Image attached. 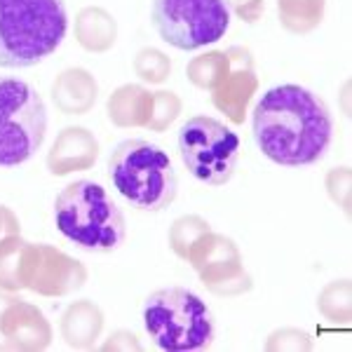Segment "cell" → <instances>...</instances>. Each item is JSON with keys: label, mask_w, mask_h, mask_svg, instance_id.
<instances>
[{"label": "cell", "mask_w": 352, "mask_h": 352, "mask_svg": "<svg viewBox=\"0 0 352 352\" xmlns=\"http://www.w3.org/2000/svg\"><path fill=\"white\" fill-rule=\"evenodd\" d=\"M87 282V268L52 244H33L26 289L38 296L64 298Z\"/></svg>", "instance_id": "30bf717a"}, {"label": "cell", "mask_w": 352, "mask_h": 352, "mask_svg": "<svg viewBox=\"0 0 352 352\" xmlns=\"http://www.w3.org/2000/svg\"><path fill=\"white\" fill-rule=\"evenodd\" d=\"M134 73L148 85H162L172 76V61L157 47H141L134 56Z\"/></svg>", "instance_id": "603a6c76"}, {"label": "cell", "mask_w": 352, "mask_h": 352, "mask_svg": "<svg viewBox=\"0 0 352 352\" xmlns=\"http://www.w3.org/2000/svg\"><path fill=\"white\" fill-rule=\"evenodd\" d=\"M327 0H277V14L285 31L294 36L312 33L324 21Z\"/></svg>", "instance_id": "d6986e66"}, {"label": "cell", "mask_w": 352, "mask_h": 352, "mask_svg": "<svg viewBox=\"0 0 352 352\" xmlns=\"http://www.w3.org/2000/svg\"><path fill=\"white\" fill-rule=\"evenodd\" d=\"M50 94L56 111L64 116H87L99 99V82L87 68L73 66L54 78Z\"/></svg>", "instance_id": "5bb4252c"}, {"label": "cell", "mask_w": 352, "mask_h": 352, "mask_svg": "<svg viewBox=\"0 0 352 352\" xmlns=\"http://www.w3.org/2000/svg\"><path fill=\"white\" fill-rule=\"evenodd\" d=\"M230 0H153L157 36L184 52L219 43L230 26Z\"/></svg>", "instance_id": "ba28073f"}, {"label": "cell", "mask_w": 352, "mask_h": 352, "mask_svg": "<svg viewBox=\"0 0 352 352\" xmlns=\"http://www.w3.org/2000/svg\"><path fill=\"white\" fill-rule=\"evenodd\" d=\"M209 230H212V226H209L207 219L197 217V214H184V217L176 219L172 223V228H169V235H167L169 247H172V252L181 261H186L197 237Z\"/></svg>", "instance_id": "7402d4cb"}, {"label": "cell", "mask_w": 352, "mask_h": 352, "mask_svg": "<svg viewBox=\"0 0 352 352\" xmlns=\"http://www.w3.org/2000/svg\"><path fill=\"white\" fill-rule=\"evenodd\" d=\"M56 230L89 254H111L127 237L124 214L101 184L80 179L68 184L54 200Z\"/></svg>", "instance_id": "7a4b0ae2"}, {"label": "cell", "mask_w": 352, "mask_h": 352, "mask_svg": "<svg viewBox=\"0 0 352 352\" xmlns=\"http://www.w3.org/2000/svg\"><path fill=\"white\" fill-rule=\"evenodd\" d=\"M184 111V101L176 92H167V89H160V92H153V113L148 127L151 132H164L169 129V124L176 122V118Z\"/></svg>", "instance_id": "cb8c5ba5"}, {"label": "cell", "mask_w": 352, "mask_h": 352, "mask_svg": "<svg viewBox=\"0 0 352 352\" xmlns=\"http://www.w3.org/2000/svg\"><path fill=\"white\" fill-rule=\"evenodd\" d=\"M101 350H141V343H139V336L132 331H116L111 333V338L101 345Z\"/></svg>", "instance_id": "83f0119b"}, {"label": "cell", "mask_w": 352, "mask_h": 352, "mask_svg": "<svg viewBox=\"0 0 352 352\" xmlns=\"http://www.w3.org/2000/svg\"><path fill=\"white\" fill-rule=\"evenodd\" d=\"M19 296H14V292H8V289H3L0 287V317H3V312H5V308H8L12 300H16Z\"/></svg>", "instance_id": "f546056e"}, {"label": "cell", "mask_w": 352, "mask_h": 352, "mask_svg": "<svg viewBox=\"0 0 352 352\" xmlns=\"http://www.w3.org/2000/svg\"><path fill=\"white\" fill-rule=\"evenodd\" d=\"M0 333L10 350L21 352L47 350L54 336L52 324L43 315V310L21 298L12 300L5 308L3 317H0Z\"/></svg>", "instance_id": "7c38bea8"}, {"label": "cell", "mask_w": 352, "mask_h": 352, "mask_svg": "<svg viewBox=\"0 0 352 352\" xmlns=\"http://www.w3.org/2000/svg\"><path fill=\"white\" fill-rule=\"evenodd\" d=\"M350 280H333L322 289L317 296V310L324 320L333 322V324H350Z\"/></svg>", "instance_id": "44dd1931"}, {"label": "cell", "mask_w": 352, "mask_h": 352, "mask_svg": "<svg viewBox=\"0 0 352 352\" xmlns=\"http://www.w3.org/2000/svg\"><path fill=\"white\" fill-rule=\"evenodd\" d=\"M109 176L122 200L139 212H164L179 195L169 155L146 139L120 141L109 157Z\"/></svg>", "instance_id": "277c9868"}, {"label": "cell", "mask_w": 352, "mask_h": 352, "mask_svg": "<svg viewBox=\"0 0 352 352\" xmlns=\"http://www.w3.org/2000/svg\"><path fill=\"white\" fill-rule=\"evenodd\" d=\"M176 148L190 176L207 186L228 184L240 160L237 134L209 116H192L181 124Z\"/></svg>", "instance_id": "52a82bcc"}, {"label": "cell", "mask_w": 352, "mask_h": 352, "mask_svg": "<svg viewBox=\"0 0 352 352\" xmlns=\"http://www.w3.org/2000/svg\"><path fill=\"white\" fill-rule=\"evenodd\" d=\"M258 151L282 167H305L324 157L333 139V118L324 101L300 85L268 89L252 113Z\"/></svg>", "instance_id": "6da1fadb"}, {"label": "cell", "mask_w": 352, "mask_h": 352, "mask_svg": "<svg viewBox=\"0 0 352 352\" xmlns=\"http://www.w3.org/2000/svg\"><path fill=\"white\" fill-rule=\"evenodd\" d=\"M64 0H0V68H31L66 38Z\"/></svg>", "instance_id": "3957f363"}, {"label": "cell", "mask_w": 352, "mask_h": 352, "mask_svg": "<svg viewBox=\"0 0 352 352\" xmlns=\"http://www.w3.org/2000/svg\"><path fill=\"white\" fill-rule=\"evenodd\" d=\"M104 310L92 300H76L64 310L59 320V333L73 350H89L104 331Z\"/></svg>", "instance_id": "9a60e30c"}, {"label": "cell", "mask_w": 352, "mask_h": 352, "mask_svg": "<svg viewBox=\"0 0 352 352\" xmlns=\"http://www.w3.org/2000/svg\"><path fill=\"white\" fill-rule=\"evenodd\" d=\"M186 261L197 272L200 282L214 296H242L252 292V275L244 270L242 254L237 244L219 232H204L190 247Z\"/></svg>", "instance_id": "9c48e42d"}, {"label": "cell", "mask_w": 352, "mask_h": 352, "mask_svg": "<svg viewBox=\"0 0 352 352\" xmlns=\"http://www.w3.org/2000/svg\"><path fill=\"white\" fill-rule=\"evenodd\" d=\"M265 350H312V338L308 331H300V329L294 327H285L277 329L268 336V343H265Z\"/></svg>", "instance_id": "484cf974"}, {"label": "cell", "mask_w": 352, "mask_h": 352, "mask_svg": "<svg viewBox=\"0 0 352 352\" xmlns=\"http://www.w3.org/2000/svg\"><path fill=\"white\" fill-rule=\"evenodd\" d=\"M21 230L19 226V219H16V214L12 209H8L5 204H0V240L8 235H16V232Z\"/></svg>", "instance_id": "f1b7e54d"}, {"label": "cell", "mask_w": 352, "mask_h": 352, "mask_svg": "<svg viewBox=\"0 0 352 352\" xmlns=\"http://www.w3.org/2000/svg\"><path fill=\"white\" fill-rule=\"evenodd\" d=\"M230 12H235L237 19L247 21V24H256L261 14L265 12V0H235Z\"/></svg>", "instance_id": "4316f807"}, {"label": "cell", "mask_w": 352, "mask_h": 352, "mask_svg": "<svg viewBox=\"0 0 352 352\" xmlns=\"http://www.w3.org/2000/svg\"><path fill=\"white\" fill-rule=\"evenodd\" d=\"M47 106L33 85L0 78V167H16L41 151Z\"/></svg>", "instance_id": "8992f818"}, {"label": "cell", "mask_w": 352, "mask_h": 352, "mask_svg": "<svg viewBox=\"0 0 352 352\" xmlns=\"http://www.w3.org/2000/svg\"><path fill=\"white\" fill-rule=\"evenodd\" d=\"M350 179H352L350 167H333L324 179L327 195L345 214H350Z\"/></svg>", "instance_id": "d4e9b609"}, {"label": "cell", "mask_w": 352, "mask_h": 352, "mask_svg": "<svg viewBox=\"0 0 352 352\" xmlns=\"http://www.w3.org/2000/svg\"><path fill=\"white\" fill-rule=\"evenodd\" d=\"M146 333L160 350H204L217 338V322L207 303L184 287L157 289L141 308Z\"/></svg>", "instance_id": "5b68a950"}, {"label": "cell", "mask_w": 352, "mask_h": 352, "mask_svg": "<svg viewBox=\"0 0 352 352\" xmlns=\"http://www.w3.org/2000/svg\"><path fill=\"white\" fill-rule=\"evenodd\" d=\"M33 242L16 235H8L0 240V287L8 292L26 289L28 268H31Z\"/></svg>", "instance_id": "ac0fdd59"}, {"label": "cell", "mask_w": 352, "mask_h": 352, "mask_svg": "<svg viewBox=\"0 0 352 352\" xmlns=\"http://www.w3.org/2000/svg\"><path fill=\"white\" fill-rule=\"evenodd\" d=\"M73 33L85 52L106 54L118 43V21L106 8L87 5L76 14Z\"/></svg>", "instance_id": "e0dca14e"}, {"label": "cell", "mask_w": 352, "mask_h": 352, "mask_svg": "<svg viewBox=\"0 0 352 352\" xmlns=\"http://www.w3.org/2000/svg\"><path fill=\"white\" fill-rule=\"evenodd\" d=\"M99 157V141L87 127H64L56 134L52 148L47 151L45 164L52 176H68L73 172H87Z\"/></svg>", "instance_id": "4fadbf2b"}, {"label": "cell", "mask_w": 352, "mask_h": 352, "mask_svg": "<svg viewBox=\"0 0 352 352\" xmlns=\"http://www.w3.org/2000/svg\"><path fill=\"white\" fill-rule=\"evenodd\" d=\"M109 120L120 129L148 127L153 113V92L144 85H120L106 101Z\"/></svg>", "instance_id": "2e32d148"}, {"label": "cell", "mask_w": 352, "mask_h": 352, "mask_svg": "<svg viewBox=\"0 0 352 352\" xmlns=\"http://www.w3.org/2000/svg\"><path fill=\"white\" fill-rule=\"evenodd\" d=\"M228 71H230L228 50H212V52L192 56L188 66H186V78H188L192 87L212 94L221 85V80L228 76Z\"/></svg>", "instance_id": "ffe728a7"}, {"label": "cell", "mask_w": 352, "mask_h": 352, "mask_svg": "<svg viewBox=\"0 0 352 352\" xmlns=\"http://www.w3.org/2000/svg\"><path fill=\"white\" fill-rule=\"evenodd\" d=\"M230 71L212 92V104L223 113L232 124H242L254 94L258 92V76L254 68V56L247 47H228Z\"/></svg>", "instance_id": "8fae6325"}]
</instances>
